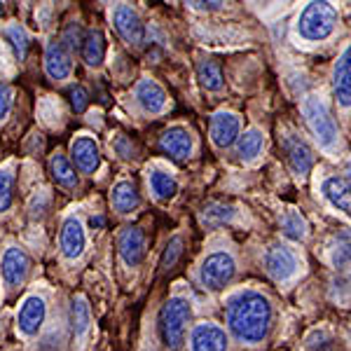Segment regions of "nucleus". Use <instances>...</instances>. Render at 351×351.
I'll list each match as a JSON object with an SVG mask.
<instances>
[{"mask_svg":"<svg viewBox=\"0 0 351 351\" xmlns=\"http://www.w3.org/2000/svg\"><path fill=\"white\" fill-rule=\"evenodd\" d=\"M225 328L243 349H265L276 330V304L260 288H241L225 302Z\"/></svg>","mask_w":351,"mask_h":351,"instance_id":"nucleus-1","label":"nucleus"},{"mask_svg":"<svg viewBox=\"0 0 351 351\" xmlns=\"http://www.w3.org/2000/svg\"><path fill=\"white\" fill-rule=\"evenodd\" d=\"M192 326V304L185 295H171L157 316V332L167 351H183Z\"/></svg>","mask_w":351,"mask_h":351,"instance_id":"nucleus-2","label":"nucleus"},{"mask_svg":"<svg viewBox=\"0 0 351 351\" xmlns=\"http://www.w3.org/2000/svg\"><path fill=\"white\" fill-rule=\"evenodd\" d=\"M337 24V12L328 0H314L302 10L298 19V33L304 40H326Z\"/></svg>","mask_w":351,"mask_h":351,"instance_id":"nucleus-3","label":"nucleus"},{"mask_svg":"<svg viewBox=\"0 0 351 351\" xmlns=\"http://www.w3.org/2000/svg\"><path fill=\"white\" fill-rule=\"evenodd\" d=\"M237 276V260L230 251H213L202 260L197 279H199L202 288L211 293L225 291Z\"/></svg>","mask_w":351,"mask_h":351,"instance_id":"nucleus-4","label":"nucleus"},{"mask_svg":"<svg viewBox=\"0 0 351 351\" xmlns=\"http://www.w3.org/2000/svg\"><path fill=\"white\" fill-rule=\"evenodd\" d=\"M232 337L228 328H223L216 321H199L192 324L188 332V351H230Z\"/></svg>","mask_w":351,"mask_h":351,"instance_id":"nucleus-5","label":"nucleus"},{"mask_svg":"<svg viewBox=\"0 0 351 351\" xmlns=\"http://www.w3.org/2000/svg\"><path fill=\"white\" fill-rule=\"evenodd\" d=\"M300 260L291 246L286 243H271L265 253V269H267L269 279L276 284H288L293 276L298 274Z\"/></svg>","mask_w":351,"mask_h":351,"instance_id":"nucleus-6","label":"nucleus"},{"mask_svg":"<svg viewBox=\"0 0 351 351\" xmlns=\"http://www.w3.org/2000/svg\"><path fill=\"white\" fill-rule=\"evenodd\" d=\"M304 117H307L316 141H319L324 148H332L337 141V127H335V122H332L324 101L316 99V96H309V99L304 101Z\"/></svg>","mask_w":351,"mask_h":351,"instance_id":"nucleus-7","label":"nucleus"},{"mask_svg":"<svg viewBox=\"0 0 351 351\" xmlns=\"http://www.w3.org/2000/svg\"><path fill=\"white\" fill-rule=\"evenodd\" d=\"M47 321V300L43 295H28L16 311V332L21 337H36Z\"/></svg>","mask_w":351,"mask_h":351,"instance_id":"nucleus-8","label":"nucleus"},{"mask_svg":"<svg viewBox=\"0 0 351 351\" xmlns=\"http://www.w3.org/2000/svg\"><path fill=\"white\" fill-rule=\"evenodd\" d=\"M112 24H115V31L120 33V38L129 45H141L145 40V26L141 14L136 12L129 3H115L110 10Z\"/></svg>","mask_w":351,"mask_h":351,"instance_id":"nucleus-9","label":"nucleus"},{"mask_svg":"<svg viewBox=\"0 0 351 351\" xmlns=\"http://www.w3.org/2000/svg\"><path fill=\"white\" fill-rule=\"evenodd\" d=\"M117 251L127 267H138L148 253V237L138 225H127L117 234Z\"/></svg>","mask_w":351,"mask_h":351,"instance_id":"nucleus-10","label":"nucleus"},{"mask_svg":"<svg viewBox=\"0 0 351 351\" xmlns=\"http://www.w3.org/2000/svg\"><path fill=\"white\" fill-rule=\"evenodd\" d=\"M31 269V260H28L26 251L19 246L5 248L3 260H0V274H3L5 286L10 288H21Z\"/></svg>","mask_w":351,"mask_h":351,"instance_id":"nucleus-11","label":"nucleus"},{"mask_svg":"<svg viewBox=\"0 0 351 351\" xmlns=\"http://www.w3.org/2000/svg\"><path fill=\"white\" fill-rule=\"evenodd\" d=\"M59 246H61V256L66 260L82 258L84 248H87V234H84L82 220L77 216H68L64 220L59 234Z\"/></svg>","mask_w":351,"mask_h":351,"instance_id":"nucleus-12","label":"nucleus"},{"mask_svg":"<svg viewBox=\"0 0 351 351\" xmlns=\"http://www.w3.org/2000/svg\"><path fill=\"white\" fill-rule=\"evenodd\" d=\"M45 73L52 80H68L73 73V52L61 40H52L45 49Z\"/></svg>","mask_w":351,"mask_h":351,"instance_id":"nucleus-13","label":"nucleus"},{"mask_svg":"<svg viewBox=\"0 0 351 351\" xmlns=\"http://www.w3.org/2000/svg\"><path fill=\"white\" fill-rule=\"evenodd\" d=\"M71 157H73V162H75V167L87 176L96 173L101 167V150L94 136H87V134L77 136L71 143Z\"/></svg>","mask_w":351,"mask_h":351,"instance_id":"nucleus-14","label":"nucleus"},{"mask_svg":"<svg viewBox=\"0 0 351 351\" xmlns=\"http://www.w3.org/2000/svg\"><path fill=\"white\" fill-rule=\"evenodd\" d=\"M281 148H284L286 160L298 176H307L311 171V167H314V152H311V148L300 136H293V134L284 136Z\"/></svg>","mask_w":351,"mask_h":351,"instance_id":"nucleus-15","label":"nucleus"},{"mask_svg":"<svg viewBox=\"0 0 351 351\" xmlns=\"http://www.w3.org/2000/svg\"><path fill=\"white\" fill-rule=\"evenodd\" d=\"M241 132V120L234 112H216L211 120V141L216 148H230Z\"/></svg>","mask_w":351,"mask_h":351,"instance_id":"nucleus-16","label":"nucleus"},{"mask_svg":"<svg viewBox=\"0 0 351 351\" xmlns=\"http://www.w3.org/2000/svg\"><path fill=\"white\" fill-rule=\"evenodd\" d=\"M160 148L167 152L171 160L183 162L192 155V136L188 129L171 127L160 136Z\"/></svg>","mask_w":351,"mask_h":351,"instance_id":"nucleus-17","label":"nucleus"},{"mask_svg":"<svg viewBox=\"0 0 351 351\" xmlns=\"http://www.w3.org/2000/svg\"><path fill=\"white\" fill-rule=\"evenodd\" d=\"M321 195L326 197L332 208L351 216V185L344 178H339V176H328L324 183H321Z\"/></svg>","mask_w":351,"mask_h":351,"instance_id":"nucleus-18","label":"nucleus"},{"mask_svg":"<svg viewBox=\"0 0 351 351\" xmlns=\"http://www.w3.org/2000/svg\"><path fill=\"white\" fill-rule=\"evenodd\" d=\"M110 204L117 213H122V216L134 213L136 208L141 206V195H138V188H136L134 180H120V183L112 185Z\"/></svg>","mask_w":351,"mask_h":351,"instance_id":"nucleus-19","label":"nucleus"},{"mask_svg":"<svg viewBox=\"0 0 351 351\" xmlns=\"http://www.w3.org/2000/svg\"><path fill=\"white\" fill-rule=\"evenodd\" d=\"M136 101H138L145 112L155 115V112H162L164 106H167V94H164V89L155 80L143 77L138 82V87H136Z\"/></svg>","mask_w":351,"mask_h":351,"instance_id":"nucleus-20","label":"nucleus"},{"mask_svg":"<svg viewBox=\"0 0 351 351\" xmlns=\"http://www.w3.org/2000/svg\"><path fill=\"white\" fill-rule=\"evenodd\" d=\"M300 351H339L337 330H330L326 326L311 328L302 342H300Z\"/></svg>","mask_w":351,"mask_h":351,"instance_id":"nucleus-21","label":"nucleus"},{"mask_svg":"<svg viewBox=\"0 0 351 351\" xmlns=\"http://www.w3.org/2000/svg\"><path fill=\"white\" fill-rule=\"evenodd\" d=\"M335 96L344 108L351 106V47L344 49L335 66Z\"/></svg>","mask_w":351,"mask_h":351,"instance_id":"nucleus-22","label":"nucleus"},{"mask_svg":"<svg viewBox=\"0 0 351 351\" xmlns=\"http://www.w3.org/2000/svg\"><path fill=\"white\" fill-rule=\"evenodd\" d=\"M82 59L89 68H99L106 59V36L99 31V28H92V31L84 33L82 40Z\"/></svg>","mask_w":351,"mask_h":351,"instance_id":"nucleus-23","label":"nucleus"},{"mask_svg":"<svg viewBox=\"0 0 351 351\" xmlns=\"http://www.w3.org/2000/svg\"><path fill=\"white\" fill-rule=\"evenodd\" d=\"M148 185H150L152 197H155L157 202L173 199L176 192H178V180L169 171H164V169H152L148 173Z\"/></svg>","mask_w":351,"mask_h":351,"instance_id":"nucleus-24","label":"nucleus"},{"mask_svg":"<svg viewBox=\"0 0 351 351\" xmlns=\"http://www.w3.org/2000/svg\"><path fill=\"white\" fill-rule=\"evenodd\" d=\"M330 263L337 269V274H347L351 271V234L349 232H339L330 241Z\"/></svg>","mask_w":351,"mask_h":351,"instance_id":"nucleus-25","label":"nucleus"},{"mask_svg":"<svg viewBox=\"0 0 351 351\" xmlns=\"http://www.w3.org/2000/svg\"><path fill=\"white\" fill-rule=\"evenodd\" d=\"M49 173H52L54 183L61 185V188H66V190L77 188L75 167H73L71 160H68L66 155H61V152H56V155H52V160H49Z\"/></svg>","mask_w":351,"mask_h":351,"instance_id":"nucleus-26","label":"nucleus"},{"mask_svg":"<svg viewBox=\"0 0 351 351\" xmlns=\"http://www.w3.org/2000/svg\"><path fill=\"white\" fill-rule=\"evenodd\" d=\"M234 213H237L234 206H230V204L213 202V204H208V206L202 208L199 220H202L204 228H223V225L232 223Z\"/></svg>","mask_w":351,"mask_h":351,"instance_id":"nucleus-27","label":"nucleus"},{"mask_svg":"<svg viewBox=\"0 0 351 351\" xmlns=\"http://www.w3.org/2000/svg\"><path fill=\"white\" fill-rule=\"evenodd\" d=\"M197 80L206 92H220L223 89V71L216 61L204 59L197 64Z\"/></svg>","mask_w":351,"mask_h":351,"instance_id":"nucleus-28","label":"nucleus"},{"mask_svg":"<svg viewBox=\"0 0 351 351\" xmlns=\"http://www.w3.org/2000/svg\"><path fill=\"white\" fill-rule=\"evenodd\" d=\"M71 316H73V332H75V339H82L87 335L89 326H92V314H89V304L87 300L75 295L71 304Z\"/></svg>","mask_w":351,"mask_h":351,"instance_id":"nucleus-29","label":"nucleus"},{"mask_svg":"<svg viewBox=\"0 0 351 351\" xmlns=\"http://www.w3.org/2000/svg\"><path fill=\"white\" fill-rule=\"evenodd\" d=\"M263 145H265L263 134H260L258 129H248L246 134L237 138V155H239L241 160L251 162L263 152Z\"/></svg>","mask_w":351,"mask_h":351,"instance_id":"nucleus-30","label":"nucleus"},{"mask_svg":"<svg viewBox=\"0 0 351 351\" xmlns=\"http://www.w3.org/2000/svg\"><path fill=\"white\" fill-rule=\"evenodd\" d=\"M281 230H284V234L288 239L302 241L304 237H307V220L300 216L298 211H286L284 216H281Z\"/></svg>","mask_w":351,"mask_h":351,"instance_id":"nucleus-31","label":"nucleus"},{"mask_svg":"<svg viewBox=\"0 0 351 351\" xmlns=\"http://www.w3.org/2000/svg\"><path fill=\"white\" fill-rule=\"evenodd\" d=\"M14 171L10 167L0 169V213L10 211L14 202Z\"/></svg>","mask_w":351,"mask_h":351,"instance_id":"nucleus-32","label":"nucleus"},{"mask_svg":"<svg viewBox=\"0 0 351 351\" xmlns=\"http://www.w3.org/2000/svg\"><path fill=\"white\" fill-rule=\"evenodd\" d=\"M183 237H173V239H169L167 248H164L162 258H160V271H169L176 267V263H178V258L183 256Z\"/></svg>","mask_w":351,"mask_h":351,"instance_id":"nucleus-33","label":"nucleus"},{"mask_svg":"<svg viewBox=\"0 0 351 351\" xmlns=\"http://www.w3.org/2000/svg\"><path fill=\"white\" fill-rule=\"evenodd\" d=\"M5 33H8L10 43H12L14 54L19 56V61H24L26 52H28V33H26V28L19 26V24H12V26H8V31H5Z\"/></svg>","mask_w":351,"mask_h":351,"instance_id":"nucleus-34","label":"nucleus"},{"mask_svg":"<svg viewBox=\"0 0 351 351\" xmlns=\"http://www.w3.org/2000/svg\"><path fill=\"white\" fill-rule=\"evenodd\" d=\"M82 40H84V33H82V26L77 24V21H73V24L66 26L64 36H61V43L66 45L71 52H77V49L82 47Z\"/></svg>","mask_w":351,"mask_h":351,"instance_id":"nucleus-35","label":"nucleus"},{"mask_svg":"<svg viewBox=\"0 0 351 351\" xmlns=\"http://www.w3.org/2000/svg\"><path fill=\"white\" fill-rule=\"evenodd\" d=\"M112 148H115V152L120 157H124V160H136L138 157V148L132 143V138H127V136H117L115 141H112Z\"/></svg>","mask_w":351,"mask_h":351,"instance_id":"nucleus-36","label":"nucleus"},{"mask_svg":"<svg viewBox=\"0 0 351 351\" xmlns=\"http://www.w3.org/2000/svg\"><path fill=\"white\" fill-rule=\"evenodd\" d=\"M14 106V89L8 82H0V122L10 115Z\"/></svg>","mask_w":351,"mask_h":351,"instance_id":"nucleus-37","label":"nucleus"},{"mask_svg":"<svg viewBox=\"0 0 351 351\" xmlns=\"http://www.w3.org/2000/svg\"><path fill=\"white\" fill-rule=\"evenodd\" d=\"M71 104H73V110L75 112H84L89 106V94L84 92V87L80 84H75V87L71 89Z\"/></svg>","mask_w":351,"mask_h":351,"instance_id":"nucleus-38","label":"nucleus"},{"mask_svg":"<svg viewBox=\"0 0 351 351\" xmlns=\"http://www.w3.org/2000/svg\"><path fill=\"white\" fill-rule=\"evenodd\" d=\"M192 10H199V12H216L225 5V0H185Z\"/></svg>","mask_w":351,"mask_h":351,"instance_id":"nucleus-39","label":"nucleus"},{"mask_svg":"<svg viewBox=\"0 0 351 351\" xmlns=\"http://www.w3.org/2000/svg\"><path fill=\"white\" fill-rule=\"evenodd\" d=\"M339 335V351H351V326H342L337 330Z\"/></svg>","mask_w":351,"mask_h":351,"instance_id":"nucleus-40","label":"nucleus"},{"mask_svg":"<svg viewBox=\"0 0 351 351\" xmlns=\"http://www.w3.org/2000/svg\"><path fill=\"white\" fill-rule=\"evenodd\" d=\"M89 225H92L94 230L101 228V225H104V218H92V220H89Z\"/></svg>","mask_w":351,"mask_h":351,"instance_id":"nucleus-41","label":"nucleus"},{"mask_svg":"<svg viewBox=\"0 0 351 351\" xmlns=\"http://www.w3.org/2000/svg\"><path fill=\"white\" fill-rule=\"evenodd\" d=\"M347 173H349V178H351V160H349V164H347Z\"/></svg>","mask_w":351,"mask_h":351,"instance_id":"nucleus-42","label":"nucleus"},{"mask_svg":"<svg viewBox=\"0 0 351 351\" xmlns=\"http://www.w3.org/2000/svg\"><path fill=\"white\" fill-rule=\"evenodd\" d=\"M0 14H3V0H0Z\"/></svg>","mask_w":351,"mask_h":351,"instance_id":"nucleus-43","label":"nucleus"}]
</instances>
